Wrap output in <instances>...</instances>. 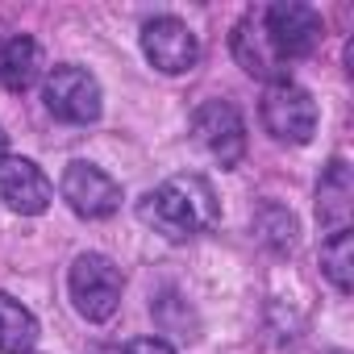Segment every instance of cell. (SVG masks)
Instances as JSON below:
<instances>
[{
    "instance_id": "cell-1",
    "label": "cell",
    "mask_w": 354,
    "mask_h": 354,
    "mask_svg": "<svg viewBox=\"0 0 354 354\" xmlns=\"http://www.w3.org/2000/svg\"><path fill=\"white\" fill-rule=\"evenodd\" d=\"M138 217L146 225H154L162 238L184 242V238L217 225V201L201 175H175V180H167L142 196Z\"/></svg>"
},
{
    "instance_id": "cell-2",
    "label": "cell",
    "mask_w": 354,
    "mask_h": 354,
    "mask_svg": "<svg viewBox=\"0 0 354 354\" xmlns=\"http://www.w3.org/2000/svg\"><path fill=\"white\" fill-rule=\"evenodd\" d=\"M67 288H71V300H75V313L84 321H109L121 304V271L113 259L104 254H80L71 263V275H67Z\"/></svg>"
},
{
    "instance_id": "cell-3",
    "label": "cell",
    "mask_w": 354,
    "mask_h": 354,
    "mask_svg": "<svg viewBox=\"0 0 354 354\" xmlns=\"http://www.w3.org/2000/svg\"><path fill=\"white\" fill-rule=\"evenodd\" d=\"M263 21V34L271 42V50L288 63V59H304L317 50L321 34H325V21L317 9L300 5V0H275V5H267L259 13Z\"/></svg>"
},
{
    "instance_id": "cell-4",
    "label": "cell",
    "mask_w": 354,
    "mask_h": 354,
    "mask_svg": "<svg viewBox=\"0 0 354 354\" xmlns=\"http://www.w3.org/2000/svg\"><path fill=\"white\" fill-rule=\"evenodd\" d=\"M263 125L275 142H292V146H304L313 133H317V100L292 84V80H279L267 88L263 96Z\"/></svg>"
},
{
    "instance_id": "cell-5",
    "label": "cell",
    "mask_w": 354,
    "mask_h": 354,
    "mask_svg": "<svg viewBox=\"0 0 354 354\" xmlns=\"http://www.w3.org/2000/svg\"><path fill=\"white\" fill-rule=\"evenodd\" d=\"M192 138L221 167H238L246 154V125L230 100H205L192 113Z\"/></svg>"
},
{
    "instance_id": "cell-6",
    "label": "cell",
    "mask_w": 354,
    "mask_h": 354,
    "mask_svg": "<svg viewBox=\"0 0 354 354\" xmlns=\"http://www.w3.org/2000/svg\"><path fill=\"white\" fill-rule=\"evenodd\" d=\"M59 192L71 205V213L88 217V221H104V217H113L121 209V184L113 175H104L100 167L84 162V158L67 162L63 180H59Z\"/></svg>"
},
{
    "instance_id": "cell-7",
    "label": "cell",
    "mask_w": 354,
    "mask_h": 354,
    "mask_svg": "<svg viewBox=\"0 0 354 354\" xmlns=\"http://www.w3.org/2000/svg\"><path fill=\"white\" fill-rule=\"evenodd\" d=\"M42 96H46V109H50L59 121L88 125V121L100 117V84H96V75L84 71V67H71V63H67V67H55V71L46 75Z\"/></svg>"
},
{
    "instance_id": "cell-8",
    "label": "cell",
    "mask_w": 354,
    "mask_h": 354,
    "mask_svg": "<svg viewBox=\"0 0 354 354\" xmlns=\"http://www.w3.org/2000/svg\"><path fill=\"white\" fill-rule=\"evenodd\" d=\"M142 50L150 59V67H158L162 75H184L196 67L201 59V42L196 34L184 26V21H175V17H154L142 26Z\"/></svg>"
},
{
    "instance_id": "cell-9",
    "label": "cell",
    "mask_w": 354,
    "mask_h": 354,
    "mask_svg": "<svg viewBox=\"0 0 354 354\" xmlns=\"http://www.w3.org/2000/svg\"><path fill=\"white\" fill-rule=\"evenodd\" d=\"M0 201L21 217H38L50 209L55 188L38 162H30L21 154H5V162H0Z\"/></svg>"
},
{
    "instance_id": "cell-10",
    "label": "cell",
    "mask_w": 354,
    "mask_h": 354,
    "mask_svg": "<svg viewBox=\"0 0 354 354\" xmlns=\"http://www.w3.org/2000/svg\"><path fill=\"white\" fill-rule=\"evenodd\" d=\"M234 59L242 63L246 75H259V80H271V84L283 80V59L271 50L259 17H242L234 26Z\"/></svg>"
},
{
    "instance_id": "cell-11",
    "label": "cell",
    "mask_w": 354,
    "mask_h": 354,
    "mask_svg": "<svg viewBox=\"0 0 354 354\" xmlns=\"http://www.w3.org/2000/svg\"><path fill=\"white\" fill-rule=\"evenodd\" d=\"M350 201H354V180H350V162L333 158L321 171V184H317V221L333 234L346 230L350 221Z\"/></svg>"
},
{
    "instance_id": "cell-12",
    "label": "cell",
    "mask_w": 354,
    "mask_h": 354,
    "mask_svg": "<svg viewBox=\"0 0 354 354\" xmlns=\"http://www.w3.org/2000/svg\"><path fill=\"white\" fill-rule=\"evenodd\" d=\"M38 67H42V50L34 38H9L0 46V84L9 92H26L38 80Z\"/></svg>"
},
{
    "instance_id": "cell-13",
    "label": "cell",
    "mask_w": 354,
    "mask_h": 354,
    "mask_svg": "<svg viewBox=\"0 0 354 354\" xmlns=\"http://www.w3.org/2000/svg\"><path fill=\"white\" fill-rule=\"evenodd\" d=\"M38 342V321L34 313L0 292V354H34Z\"/></svg>"
},
{
    "instance_id": "cell-14",
    "label": "cell",
    "mask_w": 354,
    "mask_h": 354,
    "mask_svg": "<svg viewBox=\"0 0 354 354\" xmlns=\"http://www.w3.org/2000/svg\"><path fill=\"white\" fill-rule=\"evenodd\" d=\"M321 271L337 292L354 288V234L350 230H333L321 246Z\"/></svg>"
},
{
    "instance_id": "cell-15",
    "label": "cell",
    "mask_w": 354,
    "mask_h": 354,
    "mask_svg": "<svg viewBox=\"0 0 354 354\" xmlns=\"http://www.w3.org/2000/svg\"><path fill=\"white\" fill-rule=\"evenodd\" d=\"M254 234H259V242L263 246H271V250H292L296 246V217L283 209V205H263L259 209V217H254Z\"/></svg>"
},
{
    "instance_id": "cell-16",
    "label": "cell",
    "mask_w": 354,
    "mask_h": 354,
    "mask_svg": "<svg viewBox=\"0 0 354 354\" xmlns=\"http://www.w3.org/2000/svg\"><path fill=\"white\" fill-rule=\"evenodd\" d=\"M125 354H175L162 337H133L129 346H125Z\"/></svg>"
},
{
    "instance_id": "cell-17",
    "label": "cell",
    "mask_w": 354,
    "mask_h": 354,
    "mask_svg": "<svg viewBox=\"0 0 354 354\" xmlns=\"http://www.w3.org/2000/svg\"><path fill=\"white\" fill-rule=\"evenodd\" d=\"M5 150H9V133L0 129V162H5Z\"/></svg>"
},
{
    "instance_id": "cell-18",
    "label": "cell",
    "mask_w": 354,
    "mask_h": 354,
    "mask_svg": "<svg viewBox=\"0 0 354 354\" xmlns=\"http://www.w3.org/2000/svg\"><path fill=\"white\" fill-rule=\"evenodd\" d=\"M333 354H350V350H333Z\"/></svg>"
}]
</instances>
